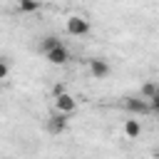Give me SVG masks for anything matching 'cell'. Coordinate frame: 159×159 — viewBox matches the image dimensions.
<instances>
[{
	"instance_id": "obj_1",
	"label": "cell",
	"mask_w": 159,
	"mask_h": 159,
	"mask_svg": "<svg viewBox=\"0 0 159 159\" xmlns=\"http://www.w3.org/2000/svg\"><path fill=\"white\" fill-rule=\"evenodd\" d=\"M67 32H70V35L82 37V35H87V32H89V22H87L84 17H80V15H72V17L67 20Z\"/></svg>"
},
{
	"instance_id": "obj_2",
	"label": "cell",
	"mask_w": 159,
	"mask_h": 159,
	"mask_svg": "<svg viewBox=\"0 0 159 159\" xmlns=\"http://www.w3.org/2000/svg\"><path fill=\"white\" fill-rule=\"evenodd\" d=\"M55 107H57V112H60V114H70V112H75L77 102H75V97H70L67 92H62V94H57V97H55Z\"/></svg>"
},
{
	"instance_id": "obj_3",
	"label": "cell",
	"mask_w": 159,
	"mask_h": 159,
	"mask_svg": "<svg viewBox=\"0 0 159 159\" xmlns=\"http://www.w3.org/2000/svg\"><path fill=\"white\" fill-rule=\"evenodd\" d=\"M124 107H127L129 112H134V114H149V112H152V109H149V102L142 99V97H127V99H124Z\"/></svg>"
},
{
	"instance_id": "obj_4",
	"label": "cell",
	"mask_w": 159,
	"mask_h": 159,
	"mask_svg": "<svg viewBox=\"0 0 159 159\" xmlns=\"http://www.w3.org/2000/svg\"><path fill=\"white\" fill-rule=\"evenodd\" d=\"M45 57H47V62H52V65H65V62L70 60V52H67L65 45H60V47H55L52 52H47Z\"/></svg>"
},
{
	"instance_id": "obj_5",
	"label": "cell",
	"mask_w": 159,
	"mask_h": 159,
	"mask_svg": "<svg viewBox=\"0 0 159 159\" xmlns=\"http://www.w3.org/2000/svg\"><path fill=\"white\" fill-rule=\"evenodd\" d=\"M89 72L94 75V77H107L109 75V65H107V60H89Z\"/></svg>"
},
{
	"instance_id": "obj_6",
	"label": "cell",
	"mask_w": 159,
	"mask_h": 159,
	"mask_svg": "<svg viewBox=\"0 0 159 159\" xmlns=\"http://www.w3.org/2000/svg\"><path fill=\"white\" fill-rule=\"evenodd\" d=\"M65 127H67V119H65V114H55V117H50V122H47V129H50L52 134H60V132H65Z\"/></svg>"
},
{
	"instance_id": "obj_7",
	"label": "cell",
	"mask_w": 159,
	"mask_h": 159,
	"mask_svg": "<svg viewBox=\"0 0 159 159\" xmlns=\"http://www.w3.org/2000/svg\"><path fill=\"white\" fill-rule=\"evenodd\" d=\"M60 45H62V40H60V37H55V35H50V37H45V40L40 42V52H42V55H47V52H52V50H55V47H60Z\"/></svg>"
},
{
	"instance_id": "obj_8",
	"label": "cell",
	"mask_w": 159,
	"mask_h": 159,
	"mask_svg": "<svg viewBox=\"0 0 159 159\" xmlns=\"http://www.w3.org/2000/svg\"><path fill=\"white\" fill-rule=\"evenodd\" d=\"M157 94H159V87H157V82H147V84L142 87V94H139V97L149 102V99H154Z\"/></svg>"
},
{
	"instance_id": "obj_9",
	"label": "cell",
	"mask_w": 159,
	"mask_h": 159,
	"mask_svg": "<svg viewBox=\"0 0 159 159\" xmlns=\"http://www.w3.org/2000/svg\"><path fill=\"white\" fill-rule=\"evenodd\" d=\"M124 134H127L129 139H137V137H139V122H137V119H127V122H124Z\"/></svg>"
},
{
	"instance_id": "obj_10",
	"label": "cell",
	"mask_w": 159,
	"mask_h": 159,
	"mask_svg": "<svg viewBox=\"0 0 159 159\" xmlns=\"http://www.w3.org/2000/svg\"><path fill=\"white\" fill-rule=\"evenodd\" d=\"M17 10L20 12H37L40 10V2H35V0H20Z\"/></svg>"
},
{
	"instance_id": "obj_11",
	"label": "cell",
	"mask_w": 159,
	"mask_h": 159,
	"mask_svg": "<svg viewBox=\"0 0 159 159\" xmlns=\"http://www.w3.org/2000/svg\"><path fill=\"white\" fill-rule=\"evenodd\" d=\"M5 77H7V62L0 60V80H5Z\"/></svg>"
}]
</instances>
